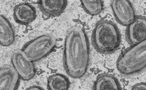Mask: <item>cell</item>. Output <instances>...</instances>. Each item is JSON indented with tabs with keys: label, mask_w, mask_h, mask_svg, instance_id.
<instances>
[{
	"label": "cell",
	"mask_w": 146,
	"mask_h": 90,
	"mask_svg": "<svg viewBox=\"0 0 146 90\" xmlns=\"http://www.w3.org/2000/svg\"><path fill=\"white\" fill-rule=\"evenodd\" d=\"M146 86L145 82H141L136 84L131 88L132 90H145Z\"/></svg>",
	"instance_id": "9a60e30c"
},
{
	"label": "cell",
	"mask_w": 146,
	"mask_h": 90,
	"mask_svg": "<svg viewBox=\"0 0 146 90\" xmlns=\"http://www.w3.org/2000/svg\"><path fill=\"white\" fill-rule=\"evenodd\" d=\"M122 89L117 78L108 74H103L99 76L93 86V90Z\"/></svg>",
	"instance_id": "7c38bea8"
},
{
	"label": "cell",
	"mask_w": 146,
	"mask_h": 90,
	"mask_svg": "<svg viewBox=\"0 0 146 90\" xmlns=\"http://www.w3.org/2000/svg\"><path fill=\"white\" fill-rule=\"evenodd\" d=\"M26 90H44V89H43L42 87H40L39 86H36V85H34V86H31V87H29L27 88Z\"/></svg>",
	"instance_id": "2e32d148"
},
{
	"label": "cell",
	"mask_w": 146,
	"mask_h": 90,
	"mask_svg": "<svg viewBox=\"0 0 146 90\" xmlns=\"http://www.w3.org/2000/svg\"><path fill=\"white\" fill-rule=\"evenodd\" d=\"M121 41V34L115 23L105 20L97 22L92 34V42L98 52L112 54L119 49Z\"/></svg>",
	"instance_id": "7a4b0ae2"
},
{
	"label": "cell",
	"mask_w": 146,
	"mask_h": 90,
	"mask_svg": "<svg viewBox=\"0 0 146 90\" xmlns=\"http://www.w3.org/2000/svg\"><path fill=\"white\" fill-rule=\"evenodd\" d=\"M69 78L64 75L56 74L50 76L47 80L48 90H67L70 86Z\"/></svg>",
	"instance_id": "4fadbf2b"
},
{
	"label": "cell",
	"mask_w": 146,
	"mask_h": 90,
	"mask_svg": "<svg viewBox=\"0 0 146 90\" xmlns=\"http://www.w3.org/2000/svg\"><path fill=\"white\" fill-rule=\"evenodd\" d=\"M111 7L116 20L124 26H127L136 18L135 9L129 1H112Z\"/></svg>",
	"instance_id": "8992f818"
},
{
	"label": "cell",
	"mask_w": 146,
	"mask_h": 90,
	"mask_svg": "<svg viewBox=\"0 0 146 90\" xmlns=\"http://www.w3.org/2000/svg\"><path fill=\"white\" fill-rule=\"evenodd\" d=\"M21 79L18 73L13 67H1L0 70V90L18 89Z\"/></svg>",
	"instance_id": "ba28073f"
},
{
	"label": "cell",
	"mask_w": 146,
	"mask_h": 90,
	"mask_svg": "<svg viewBox=\"0 0 146 90\" xmlns=\"http://www.w3.org/2000/svg\"><path fill=\"white\" fill-rule=\"evenodd\" d=\"M11 61L21 80L29 81L34 77L35 70L33 62L22 50L16 49L13 52Z\"/></svg>",
	"instance_id": "5b68a950"
},
{
	"label": "cell",
	"mask_w": 146,
	"mask_h": 90,
	"mask_svg": "<svg viewBox=\"0 0 146 90\" xmlns=\"http://www.w3.org/2000/svg\"><path fill=\"white\" fill-rule=\"evenodd\" d=\"M63 66L68 75L79 79L88 71L90 62V44L85 30L79 26L68 30L65 37Z\"/></svg>",
	"instance_id": "6da1fadb"
},
{
	"label": "cell",
	"mask_w": 146,
	"mask_h": 90,
	"mask_svg": "<svg viewBox=\"0 0 146 90\" xmlns=\"http://www.w3.org/2000/svg\"><path fill=\"white\" fill-rule=\"evenodd\" d=\"M15 34L14 28L7 18L3 15L0 17V44L3 47H8L14 43Z\"/></svg>",
	"instance_id": "8fae6325"
},
{
	"label": "cell",
	"mask_w": 146,
	"mask_h": 90,
	"mask_svg": "<svg viewBox=\"0 0 146 90\" xmlns=\"http://www.w3.org/2000/svg\"><path fill=\"white\" fill-rule=\"evenodd\" d=\"M146 40L140 43L131 46L120 55L117 67L120 73L131 76L140 73L146 68Z\"/></svg>",
	"instance_id": "3957f363"
},
{
	"label": "cell",
	"mask_w": 146,
	"mask_h": 90,
	"mask_svg": "<svg viewBox=\"0 0 146 90\" xmlns=\"http://www.w3.org/2000/svg\"><path fill=\"white\" fill-rule=\"evenodd\" d=\"M56 42L54 36L44 34L29 41L21 50L32 62H36L46 57L53 51Z\"/></svg>",
	"instance_id": "277c9868"
},
{
	"label": "cell",
	"mask_w": 146,
	"mask_h": 90,
	"mask_svg": "<svg viewBox=\"0 0 146 90\" xmlns=\"http://www.w3.org/2000/svg\"><path fill=\"white\" fill-rule=\"evenodd\" d=\"M13 16L14 20L18 23L28 24L36 18V9L28 3H21L13 9Z\"/></svg>",
	"instance_id": "9c48e42d"
},
{
	"label": "cell",
	"mask_w": 146,
	"mask_h": 90,
	"mask_svg": "<svg viewBox=\"0 0 146 90\" xmlns=\"http://www.w3.org/2000/svg\"><path fill=\"white\" fill-rule=\"evenodd\" d=\"M125 35L127 41L131 46L137 45L146 40V17H136L127 27Z\"/></svg>",
	"instance_id": "52a82bcc"
},
{
	"label": "cell",
	"mask_w": 146,
	"mask_h": 90,
	"mask_svg": "<svg viewBox=\"0 0 146 90\" xmlns=\"http://www.w3.org/2000/svg\"><path fill=\"white\" fill-rule=\"evenodd\" d=\"M84 10L91 16H97L102 11L104 1H81Z\"/></svg>",
	"instance_id": "5bb4252c"
},
{
	"label": "cell",
	"mask_w": 146,
	"mask_h": 90,
	"mask_svg": "<svg viewBox=\"0 0 146 90\" xmlns=\"http://www.w3.org/2000/svg\"><path fill=\"white\" fill-rule=\"evenodd\" d=\"M38 7L42 14L48 17H58L68 5L67 1H39Z\"/></svg>",
	"instance_id": "30bf717a"
}]
</instances>
